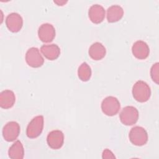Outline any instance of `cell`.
Instances as JSON below:
<instances>
[{
    "label": "cell",
    "instance_id": "1",
    "mask_svg": "<svg viewBox=\"0 0 159 159\" xmlns=\"http://www.w3.org/2000/svg\"><path fill=\"white\" fill-rule=\"evenodd\" d=\"M134 98L139 102H147L151 96V89L148 84L142 80L137 81L132 87Z\"/></svg>",
    "mask_w": 159,
    "mask_h": 159
},
{
    "label": "cell",
    "instance_id": "2",
    "mask_svg": "<svg viewBox=\"0 0 159 159\" xmlns=\"http://www.w3.org/2000/svg\"><path fill=\"white\" fill-rule=\"evenodd\" d=\"M130 142L136 146H142L148 141V134L146 130L140 126L132 127L129 134Z\"/></svg>",
    "mask_w": 159,
    "mask_h": 159
},
{
    "label": "cell",
    "instance_id": "3",
    "mask_svg": "<svg viewBox=\"0 0 159 159\" xmlns=\"http://www.w3.org/2000/svg\"><path fill=\"white\" fill-rule=\"evenodd\" d=\"M101 107L104 114L107 116H113L119 112L120 109V104L116 97L107 96L102 100Z\"/></svg>",
    "mask_w": 159,
    "mask_h": 159
},
{
    "label": "cell",
    "instance_id": "4",
    "mask_svg": "<svg viewBox=\"0 0 159 159\" xmlns=\"http://www.w3.org/2000/svg\"><path fill=\"white\" fill-rule=\"evenodd\" d=\"M44 119L43 116H37L34 117L29 123L27 129V136L30 139L38 137L42 132L43 129Z\"/></svg>",
    "mask_w": 159,
    "mask_h": 159
},
{
    "label": "cell",
    "instance_id": "5",
    "mask_svg": "<svg viewBox=\"0 0 159 159\" xmlns=\"http://www.w3.org/2000/svg\"><path fill=\"white\" fill-rule=\"evenodd\" d=\"M120 122L125 125H132L135 124L139 119V111L136 107L131 106L124 107L120 114Z\"/></svg>",
    "mask_w": 159,
    "mask_h": 159
},
{
    "label": "cell",
    "instance_id": "6",
    "mask_svg": "<svg viewBox=\"0 0 159 159\" xmlns=\"http://www.w3.org/2000/svg\"><path fill=\"white\" fill-rule=\"evenodd\" d=\"M25 61L27 65L32 68H39L44 63V59L36 47H31L25 53Z\"/></svg>",
    "mask_w": 159,
    "mask_h": 159
},
{
    "label": "cell",
    "instance_id": "7",
    "mask_svg": "<svg viewBox=\"0 0 159 159\" xmlns=\"http://www.w3.org/2000/svg\"><path fill=\"white\" fill-rule=\"evenodd\" d=\"M20 125L16 121H10L3 127L2 136L7 142L15 140L20 134Z\"/></svg>",
    "mask_w": 159,
    "mask_h": 159
},
{
    "label": "cell",
    "instance_id": "8",
    "mask_svg": "<svg viewBox=\"0 0 159 159\" xmlns=\"http://www.w3.org/2000/svg\"><path fill=\"white\" fill-rule=\"evenodd\" d=\"M55 34V27L49 23L42 24L38 29V37L43 42L48 43L53 41Z\"/></svg>",
    "mask_w": 159,
    "mask_h": 159
},
{
    "label": "cell",
    "instance_id": "9",
    "mask_svg": "<svg viewBox=\"0 0 159 159\" xmlns=\"http://www.w3.org/2000/svg\"><path fill=\"white\" fill-rule=\"evenodd\" d=\"M48 145L52 149H60L64 143V134L60 130H54L50 132L47 137Z\"/></svg>",
    "mask_w": 159,
    "mask_h": 159
},
{
    "label": "cell",
    "instance_id": "10",
    "mask_svg": "<svg viewBox=\"0 0 159 159\" xmlns=\"http://www.w3.org/2000/svg\"><path fill=\"white\" fill-rule=\"evenodd\" d=\"M6 25L11 32H17L22 27L23 19L19 14L12 12L6 17Z\"/></svg>",
    "mask_w": 159,
    "mask_h": 159
},
{
    "label": "cell",
    "instance_id": "11",
    "mask_svg": "<svg viewBox=\"0 0 159 159\" xmlns=\"http://www.w3.org/2000/svg\"><path fill=\"white\" fill-rule=\"evenodd\" d=\"M132 52L136 58L144 60L148 57L150 48L145 42L138 40L134 43L132 47Z\"/></svg>",
    "mask_w": 159,
    "mask_h": 159
},
{
    "label": "cell",
    "instance_id": "12",
    "mask_svg": "<svg viewBox=\"0 0 159 159\" xmlns=\"http://www.w3.org/2000/svg\"><path fill=\"white\" fill-rule=\"evenodd\" d=\"M106 11L104 8L99 4L92 5L88 11V16L89 19L94 24H100L105 17Z\"/></svg>",
    "mask_w": 159,
    "mask_h": 159
},
{
    "label": "cell",
    "instance_id": "13",
    "mask_svg": "<svg viewBox=\"0 0 159 159\" xmlns=\"http://www.w3.org/2000/svg\"><path fill=\"white\" fill-rule=\"evenodd\" d=\"M42 55L49 60H55L58 58L60 54V47L55 43L43 45L40 48Z\"/></svg>",
    "mask_w": 159,
    "mask_h": 159
},
{
    "label": "cell",
    "instance_id": "14",
    "mask_svg": "<svg viewBox=\"0 0 159 159\" xmlns=\"http://www.w3.org/2000/svg\"><path fill=\"white\" fill-rule=\"evenodd\" d=\"M16 102V96L14 92L9 89H6L0 93V106L2 109L12 107Z\"/></svg>",
    "mask_w": 159,
    "mask_h": 159
},
{
    "label": "cell",
    "instance_id": "15",
    "mask_svg": "<svg viewBox=\"0 0 159 159\" xmlns=\"http://www.w3.org/2000/svg\"><path fill=\"white\" fill-rule=\"evenodd\" d=\"M88 53L93 60H100L105 57L106 54V50L101 43L95 42L90 46Z\"/></svg>",
    "mask_w": 159,
    "mask_h": 159
},
{
    "label": "cell",
    "instance_id": "16",
    "mask_svg": "<svg viewBox=\"0 0 159 159\" xmlns=\"http://www.w3.org/2000/svg\"><path fill=\"white\" fill-rule=\"evenodd\" d=\"M124 15L122 7L119 5H112L107 9V20L110 23L120 20Z\"/></svg>",
    "mask_w": 159,
    "mask_h": 159
},
{
    "label": "cell",
    "instance_id": "17",
    "mask_svg": "<svg viewBox=\"0 0 159 159\" xmlns=\"http://www.w3.org/2000/svg\"><path fill=\"white\" fill-rule=\"evenodd\" d=\"M8 155L12 159H22L24 156V149L21 142L16 141L9 148Z\"/></svg>",
    "mask_w": 159,
    "mask_h": 159
},
{
    "label": "cell",
    "instance_id": "18",
    "mask_svg": "<svg viewBox=\"0 0 159 159\" xmlns=\"http://www.w3.org/2000/svg\"><path fill=\"white\" fill-rule=\"evenodd\" d=\"M92 71L89 65L86 63H82L78 69V76L82 81H88L91 76Z\"/></svg>",
    "mask_w": 159,
    "mask_h": 159
},
{
    "label": "cell",
    "instance_id": "19",
    "mask_svg": "<svg viewBox=\"0 0 159 159\" xmlns=\"http://www.w3.org/2000/svg\"><path fill=\"white\" fill-rule=\"evenodd\" d=\"M158 69H159V65H158V62L153 64L150 69L151 78H152V80L157 84H158V81H159Z\"/></svg>",
    "mask_w": 159,
    "mask_h": 159
},
{
    "label": "cell",
    "instance_id": "20",
    "mask_svg": "<svg viewBox=\"0 0 159 159\" xmlns=\"http://www.w3.org/2000/svg\"><path fill=\"white\" fill-rule=\"evenodd\" d=\"M102 158H114L115 156L113 153L109 149H105L102 152Z\"/></svg>",
    "mask_w": 159,
    "mask_h": 159
},
{
    "label": "cell",
    "instance_id": "21",
    "mask_svg": "<svg viewBox=\"0 0 159 159\" xmlns=\"http://www.w3.org/2000/svg\"><path fill=\"white\" fill-rule=\"evenodd\" d=\"M66 2L67 1H60V2L59 1H54V2H55V3H57L58 4V6H63V4L61 3L65 4Z\"/></svg>",
    "mask_w": 159,
    "mask_h": 159
}]
</instances>
